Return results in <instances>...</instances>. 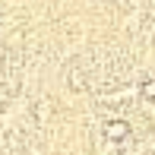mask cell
<instances>
[{
    "instance_id": "cell-1",
    "label": "cell",
    "mask_w": 155,
    "mask_h": 155,
    "mask_svg": "<svg viewBox=\"0 0 155 155\" xmlns=\"http://www.w3.org/2000/svg\"><path fill=\"white\" fill-rule=\"evenodd\" d=\"M101 136L108 139V143H117V146H120V143H127V136H130V124L114 117V120L101 124Z\"/></svg>"
},
{
    "instance_id": "cell-2",
    "label": "cell",
    "mask_w": 155,
    "mask_h": 155,
    "mask_svg": "<svg viewBox=\"0 0 155 155\" xmlns=\"http://www.w3.org/2000/svg\"><path fill=\"white\" fill-rule=\"evenodd\" d=\"M139 95H143L146 101H155V79H146L143 86H139Z\"/></svg>"
},
{
    "instance_id": "cell-3",
    "label": "cell",
    "mask_w": 155,
    "mask_h": 155,
    "mask_svg": "<svg viewBox=\"0 0 155 155\" xmlns=\"http://www.w3.org/2000/svg\"><path fill=\"white\" fill-rule=\"evenodd\" d=\"M70 86H73V89H82V76L73 73V76H70Z\"/></svg>"
}]
</instances>
